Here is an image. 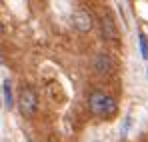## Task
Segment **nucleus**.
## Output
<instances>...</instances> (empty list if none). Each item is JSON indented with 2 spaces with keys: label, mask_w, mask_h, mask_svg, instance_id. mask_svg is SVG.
Listing matches in <instances>:
<instances>
[{
  "label": "nucleus",
  "mask_w": 148,
  "mask_h": 142,
  "mask_svg": "<svg viewBox=\"0 0 148 142\" xmlns=\"http://www.w3.org/2000/svg\"><path fill=\"white\" fill-rule=\"evenodd\" d=\"M0 106H2V98H0Z\"/></svg>",
  "instance_id": "nucleus-10"
},
{
  "label": "nucleus",
  "mask_w": 148,
  "mask_h": 142,
  "mask_svg": "<svg viewBox=\"0 0 148 142\" xmlns=\"http://www.w3.org/2000/svg\"><path fill=\"white\" fill-rule=\"evenodd\" d=\"M0 64H2V54H0Z\"/></svg>",
  "instance_id": "nucleus-9"
},
{
  "label": "nucleus",
  "mask_w": 148,
  "mask_h": 142,
  "mask_svg": "<svg viewBox=\"0 0 148 142\" xmlns=\"http://www.w3.org/2000/svg\"><path fill=\"white\" fill-rule=\"evenodd\" d=\"M2 92H4V106H6L8 110H12V108H14V96H12V84H10V80L4 82Z\"/></svg>",
  "instance_id": "nucleus-6"
},
{
  "label": "nucleus",
  "mask_w": 148,
  "mask_h": 142,
  "mask_svg": "<svg viewBox=\"0 0 148 142\" xmlns=\"http://www.w3.org/2000/svg\"><path fill=\"white\" fill-rule=\"evenodd\" d=\"M72 24H74V28H76L78 32H88V30H92L94 20H92V16H90L88 10L78 8V10L72 12Z\"/></svg>",
  "instance_id": "nucleus-3"
},
{
  "label": "nucleus",
  "mask_w": 148,
  "mask_h": 142,
  "mask_svg": "<svg viewBox=\"0 0 148 142\" xmlns=\"http://www.w3.org/2000/svg\"><path fill=\"white\" fill-rule=\"evenodd\" d=\"M0 32H2V24H0Z\"/></svg>",
  "instance_id": "nucleus-11"
},
{
  "label": "nucleus",
  "mask_w": 148,
  "mask_h": 142,
  "mask_svg": "<svg viewBox=\"0 0 148 142\" xmlns=\"http://www.w3.org/2000/svg\"><path fill=\"white\" fill-rule=\"evenodd\" d=\"M128 128H130V118H126V120H124V124H122V134L126 132V130H128Z\"/></svg>",
  "instance_id": "nucleus-8"
},
{
  "label": "nucleus",
  "mask_w": 148,
  "mask_h": 142,
  "mask_svg": "<svg viewBox=\"0 0 148 142\" xmlns=\"http://www.w3.org/2000/svg\"><path fill=\"white\" fill-rule=\"evenodd\" d=\"M102 38L104 40H116L118 38V30H116V24L112 20V16H102Z\"/></svg>",
  "instance_id": "nucleus-4"
},
{
  "label": "nucleus",
  "mask_w": 148,
  "mask_h": 142,
  "mask_svg": "<svg viewBox=\"0 0 148 142\" xmlns=\"http://www.w3.org/2000/svg\"><path fill=\"white\" fill-rule=\"evenodd\" d=\"M94 68L98 74H110L112 68H114V62H112V58L108 56V54H96V58H94Z\"/></svg>",
  "instance_id": "nucleus-5"
},
{
  "label": "nucleus",
  "mask_w": 148,
  "mask_h": 142,
  "mask_svg": "<svg viewBox=\"0 0 148 142\" xmlns=\"http://www.w3.org/2000/svg\"><path fill=\"white\" fill-rule=\"evenodd\" d=\"M88 106L96 116H112L116 112V102L114 98L102 94V92H92L88 98Z\"/></svg>",
  "instance_id": "nucleus-1"
},
{
  "label": "nucleus",
  "mask_w": 148,
  "mask_h": 142,
  "mask_svg": "<svg viewBox=\"0 0 148 142\" xmlns=\"http://www.w3.org/2000/svg\"><path fill=\"white\" fill-rule=\"evenodd\" d=\"M28 142H32V140H28Z\"/></svg>",
  "instance_id": "nucleus-12"
},
{
  "label": "nucleus",
  "mask_w": 148,
  "mask_h": 142,
  "mask_svg": "<svg viewBox=\"0 0 148 142\" xmlns=\"http://www.w3.org/2000/svg\"><path fill=\"white\" fill-rule=\"evenodd\" d=\"M18 108H20L22 116H26V118H32L36 114V110H38V98H36L32 88H22L20 98H18Z\"/></svg>",
  "instance_id": "nucleus-2"
},
{
  "label": "nucleus",
  "mask_w": 148,
  "mask_h": 142,
  "mask_svg": "<svg viewBox=\"0 0 148 142\" xmlns=\"http://www.w3.org/2000/svg\"><path fill=\"white\" fill-rule=\"evenodd\" d=\"M140 52H142V58H148V38L144 34H140Z\"/></svg>",
  "instance_id": "nucleus-7"
}]
</instances>
